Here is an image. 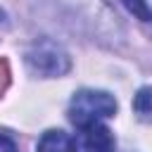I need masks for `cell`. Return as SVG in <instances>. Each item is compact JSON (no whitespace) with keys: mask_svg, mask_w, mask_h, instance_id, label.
<instances>
[{"mask_svg":"<svg viewBox=\"0 0 152 152\" xmlns=\"http://www.w3.org/2000/svg\"><path fill=\"white\" fill-rule=\"evenodd\" d=\"M2 28H7V14H5V10H0V31Z\"/></svg>","mask_w":152,"mask_h":152,"instance_id":"8","label":"cell"},{"mask_svg":"<svg viewBox=\"0 0 152 152\" xmlns=\"http://www.w3.org/2000/svg\"><path fill=\"white\" fill-rule=\"evenodd\" d=\"M74 145H76V152H114L116 150L114 133L102 121L78 126V135Z\"/></svg>","mask_w":152,"mask_h":152,"instance_id":"3","label":"cell"},{"mask_svg":"<svg viewBox=\"0 0 152 152\" xmlns=\"http://www.w3.org/2000/svg\"><path fill=\"white\" fill-rule=\"evenodd\" d=\"M124 2V7L133 14V17H138L140 21H150V7H147V0H121Z\"/></svg>","mask_w":152,"mask_h":152,"instance_id":"6","label":"cell"},{"mask_svg":"<svg viewBox=\"0 0 152 152\" xmlns=\"http://www.w3.org/2000/svg\"><path fill=\"white\" fill-rule=\"evenodd\" d=\"M133 109H135V114L142 119V121H150V88L147 86H142L140 90H138V95L133 97Z\"/></svg>","mask_w":152,"mask_h":152,"instance_id":"5","label":"cell"},{"mask_svg":"<svg viewBox=\"0 0 152 152\" xmlns=\"http://www.w3.org/2000/svg\"><path fill=\"white\" fill-rule=\"evenodd\" d=\"M24 62L31 74L40 78H59L71 69V57L69 52L52 38H38L28 45Z\"/></svg>","mask_w":152,"mask_h":152,"instance_id":"1","label":"cell"},{"mask_svg":"<svg viewBox=\"0 0 152 152\" xmlns=\"http://www.w3.org/2000/svg\"><path fill=\"white\" fill-rule=\"evenodd\" d=\"M116 114V100L107 90H95V88H83L76 90L69 100V121L78 128L86 124L104 121Z\"/></svg>","mask_w":152,"mask_h":152,"instance_id":"2","label":"cell"},{"mask_svg":"<svg viewBox=\"0 0 152 152\" xmlns=\"http://www.w3.org/2000/svg\"><path fill=\"white\" fill-rule=\"evenodd\" d=\"M0 152H19L14 138L10 133H5V131H0Z\"/></svg>","mask_w":152,"mask_h":152,"instance_id":"7","label":"cell"},{"mask_svg":"<svg viewBox=\"0 0 152 152\" xmlns=\"http://www.w3.org/2000/svg\"><path fill=\"white\" fill-rule=\"evenodd\" d=\"M36 152H76V145L69 133H64L59 128H50L40 135Z\"/></svg>","mask_w":152,"mask_h":152,"instance_id":"4","label":"cell"}]
</instances>
